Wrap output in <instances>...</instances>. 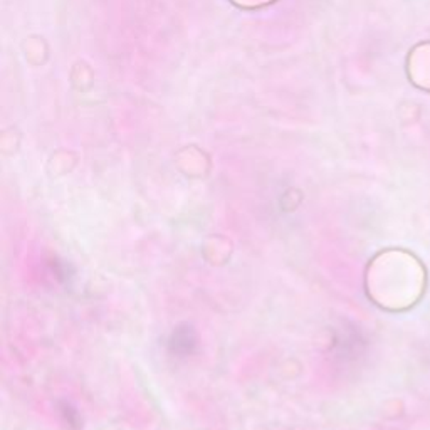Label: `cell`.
<instances>
[{"label":"cell","mask_w":430,"mask_h":430,"mask_svg":"<svg viewBox=\"0 0 430 430\" xmlns=\"http://www.w3.org/2000/svg\"><path fill=\"white\" fill-rule=\"evenodd\" d=\"M370 291L383 308L402 311L419 303L425 291V269L415 255L388 251L376 258L368 274Z\"/></svg>","instance_id":"6da1fadb"},{"label":"cell","mask_w":430,"mask_h":430,"mask_svg":"<svg viewBox=\"0 0 430 430\" xmlns=\"http://www.w3.org/2000/svg\"><path fill=\"white\" fill-rule=\"evenodd\" d=\"M168 351L175 357L185 358L190 357L197 348V333L192 326L181 325L173 329V333L168 338Z\"/></svg>","instance_id":"7a4b0ae2"},{"label":"cell","mask_w":430,"mask_h":430,"mask_svg":"<svg viewBox=\"0 0 430 430\" xmlns=\"http://www.w3.org/2000/svg\"><path fill=\"white\" fill-rule=\"evenodd\" d=\"M61 415H63L64 422L69 425V427H73V429L81 427L80 412H77L74 407H71L68 402H64L63 405H61Z\"/></svg>","instance_id":"3957f363"},{"label":"cell","mask_w":430,"mask_h":430,"mask_svg":"<svg viewBox=\"0 0 430 430\" xmlns=\"http://www.w3.org/2000/svg\"><path fill=\"white\" fill-rule=\"evenodd\" d=\"M52 272L56 279L61 281V283H66V281L73 278L71 267H69V264L63 262V260H52Z\"/></svg>","instance_id":"277c9868"}]
</instances>
